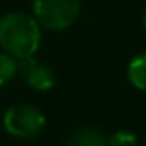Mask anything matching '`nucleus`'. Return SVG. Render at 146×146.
Returning a JSON list of instances; mask_svg holds the SVG:
<instances>
[{
	"mask_svg": "<svg viewBox=\"0 0 146 146\" xmlns=\"http://www.w3.org/2000/svg\"><path fill=\"white\" fill-rule=\"evenodd\" d=\"M17 76V58L7 52H0V86H5Z\"/></svg>",
	"mask_w": 146,
	"mask_h": 146,
	"instance_id": "0eeeda50",
	"label": "nucleus"
},
{
	"mask_svg": "<svg viewBox=\"0 0 146 146\" xmlns=\"http://www.w3.org/2000/svg\"><path fill=\"white\" fill-rule=\"evenodd\" d=\"M127 79L136 90L146 91V52L131 58L127 64Z\"/></svg>",
	"mask_w": 146,
	"mask_h": 146,
	"instance_id": "423d86ee",
	"label": "nucleus"
},
{
	"mask_svg": "<svg viewBox=\"0 0 146 146\" xmlns=\"http://www.w3.org/2000/svg\"><path fill=\"white\" fill-rule=\"evenodd\" d=\"M17 74L26 81V84L36 91H50L55 86V72L43 62L33 57L17 60Z\"/></svg>",
	"mask_w": 146,
	"mask_h": 146,
	"instance_id": "20e7f679",
	"label": "nucleus"
},
{
	"mask_svg": "<svg viewBox=\"0 0 146 146\" xmlns=\"http://www.w3.org/2000/svg\"><path fill=\"white\" fill-rule=\"evenodd\" d=\"M33 17L48 31H64L81 14V0H33Z\"/></svg>",
	"mask_w": 146,
	"mask_h": 146,
	"instance_id": "f03ea898",
	"label": "nucleus"
},
{
	"mask_svg": "<svg viewBox=\"0 0 146 146\" xmlns=\"http://www.w3.org/2000/svg\"><path fill=\"white\" fill-rule=\"evenodd\" d=\"M4 129L7 134L17 139H31L38 136L46 124V117L41 110L28 103H17L5 110L2 117Z\"/></svg>",
	"mask_w": 146,
	"mask_h": 146,
	"instance_id": "7ed1b4c3",
	"label": "nucleus"
},
{
	"mask_svg": "<svg viewBox=\"0 0 146 146\" xmlns=\"http://www.w3.org/2000/svg\"><path fill=\"white\" fill-rule=\"evenodd\" d=\"M41 26L26 12H7L0 17V48L21 60L33 57L41 45Z\"/></svg>",
	"mask_w": 146,
	"mask_h": 146,
	"instance_id": "f257e3e1",
	"label": "nucleus"
},
{
	"mask_svg": "<svg viewBox=\"0 0 146 146\" xmlns=\"http://www.w3.org/2000/svg\"><path fill=\"white\" fill-rule=\"evenodd\" d=\"M107 143H108V146H139L137 136L125 129H120V131H115L113 134H110L107 137Z\"/></svg>",
	"mask_w": 146,
	"mask_h": 146,
	"instance_id": "6e6552de",
	"label": "nucleus"
},
{
	"mask_svg": "<svg viewBox=\"0 0 146 146\" xmlns=\"http://www.w3.org/2000/svg\"><path fill=\"white\" fill-rule=\"evenodd\" d=\"M67 146H108L107 136L91 127H81L76 132H72V136L67 141Z\"/></svg>",
	"mask_w": 146,
	"mask_h": 146,
	"instance_id": "39448f33",
	"label": "nucleus"
},
{
	"mask_svg": "<svg viewBox=\"0 0 146 146\" xmlns=\"http://www.w3.org/2000/svg\"><path fill=\"white\" fill-rule=\"evenodd\" d=\"M141 24H143V28H144V31H146V9H144V12H143V17H141Z\"/></svg>",
	"mask_w": 146,
	"mask_h": 146,
	"instance_id": "1a4fd4ad",
	"label": "nucleus"
}]
</instances>
